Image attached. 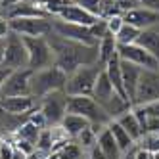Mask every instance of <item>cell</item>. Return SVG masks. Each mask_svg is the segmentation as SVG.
I'll use <instances>...</instances> for the list:
<instances>
[{
	"label": "cell",
	"instance_id": "1",
	"mask_svg": "<svg viewBox=\"0 0 159 159\" xmlns=\"http://www.w3.org/2000/svg\"><path fill=\"white\" fill-rule=\"evenodd\" d=\"M46 39H48L50 46L54 50V56H56L54 65H58L67 75L73 73L81 65H88V63L98 61V46H86V44L63 39L60 35H56L54 31L50 35H46Z\"/></svg>",
	"mask_w": 159,
	"mask_h": 159
},
{
	"label": "cell",
	"instance_id": "2",
	"mask_svg": "<svg viewBox=\"0 0 159 159\" xmlns=\"http://www.w3.org/2000/svg\"><path fill=\"white\" fill-rule=\"evenodd\" d=\"M104 71V65L100 61L77 67L73 73L67 75V83L63 86L67 96H92L98 75Z\"/></svg>",
	"mask_w": 159,
	"mask_h": 159
},
{
	"label": "cell",
	"instance_id": "3",
	"mask_svg": "<svg viewBox=\"0 0 159 159\" xmlns=\"http://www.w3.org/2000/svg\"><path fill=\"white\" fill-rule=\"evenodd\" d=\"M65 83H67V73L61 71L58 65L33 71V75H31V96L40 100L50 92L63 90Z\"/></svg>",
	"mask_w": 159,
	"mask_h": 159
},
{
	"label": "cell",
	"instance_id": "4",
	"mask_svg": "<svg viewBox=\"0 0 159 159\" xmlns=\"http://www.w3.org/2000/svg\"><path fill=\"white\" fill-rule=\"evenodd\" d=\"M67 113L84 117L92 127H107L113 121L92 96H67Z\"/></svg>",
	"mask_w": 159,
	"mask_h": 159
},
{
	"label": "cell",
	"instance_id": "5",
	"mask_svg": "<svg viewBox=\"0 0 159 159\" xmlns=\"http://www.w3.org/2000/svg\"><path fill=\"white\" fill-rule=\"evenodd\" d=\"M29 54V69L39 71L56 63V56L46 37H23Z\"/></svg>",
	"mask_w": 159,
	"mask_h": 159
},
{
	"label": "cell",
	"instance_id": "6",
	"mask_svg": "<svg viewBox=\"0 0 159 159\" xmlns=\"http://www.w3.org/2000/svg\"><path fill=\"white\" fill-rule=\"evenodd\" d=\"M37 107L44 115L48 127H58L63 121V117L67 115V94H65V90H56V92L46 94L44 98L39 100Z\"/></svg>",
	"mask_w": 159,
	"mask_h": 159
},
{
	"label": "cell",
	"instance_id": "7",
	"mask_svg": "<svg viewBox=\"0 0 159 159\" xmlns=\"http://www.w3.org/2000/svg\"><path fill=\"white\" fill-rule=\"evenodd\" d=\"M6 69L16 71V69H27L29 67V54H27V44L25 39L17 33H8L6 37V54H4V65Z\"/></svg>",
	"mask_w": 159,
	"mask_h": 159
},
{
	"label": "cell",
	"instance_id": "8",
	"mask_svg": "<svg viewBox=\"0 0 159 159\" xmlns=\"http://www.w3.org/2000/svg\"><path fill=\"white\" fill-rule=\"evenodd\" d=\"M52 19L54 17H19L8 19L12 33L21 37H46L52 33Z\"/></svg>",
	"mask_w": 159,
	"mask_h": 159
},
{
	"label": "cell",
	"instance_id": "9",
	"mask_svg": "<svg viewBox=\"0 0 159 159\" xmlns=\"http://www.w3.org/2000/svg\"><path fill=\"white\" fill-rule=\"evenodd\" d=\"M52 31L56 35H60L63 39H69L75 42L86 44V46H98V39L94 37L92 27H83V25H73V23H65V21L54 17L52 19Z\"/></svg>",
	"mask_w": 159,
	"mask_h": 159
},
{
	"label": "cell",
	"instance_id": "10",
	"mask_svg": "<svg viewBox=\"0 0 159 159\" xmlns=\"http://www.w3.org/2000/svg\"><path fill=\"white\" fill-rule=\"evenodd\" d=\"M31 75H33V69H29V67L10 71L2 88H0V98L31 96Z\"/></svg>",
	"mask_w": 159,
	"mask_h": 159
},
{
	"label": "cell",
	"instance_id": "11",
	"mask_svg": "<svg viewBox=\"0 0 159 159\" xmlns=\"http://www.w3.org/2000/svg\"><path fill=\"white\" fill-rule=\"evenodd\" d=\"M153 102H159V71L144 69L140 75L132 106H148Z\"/></svg>",
	"mask_w": 159,
	"mask_h": 159
},
{
	"label": "cell",
	"instance_id": "12",
	"mask_svg": "<svg viewBox=\"0 0 159 159\" xmlns=\"http://www.w3.org/2000/svg\"><path fill=\"white\" fill-rule=\"evenodd\" d=\"M117 56H119V60L134 63V65L142 67V69L159 71V61L153 58L150 52H146L142 46H138L136 42L134 44H119V46H117Z\"/></svg>",
	"mask_w": 159,
	"mask_h": 159
},
{
	"label": "cell",
	"instance_id": "13",
	"mask_svg": "<svg viewBox=\"0 0 159 159\" xmlns=\"http://www.w3.org/2000/svg\"><path fill=\"white\" fill-rule=\"evenodd\" d=\"M4 19H19V17H52L40 4L31 2V0H14L8 4Z\"/></svg>",
	"mask_w": 159,
	"mask_h": 159
},
{
	"label": "cell",
	"instance_id": "14",
	"mask_svg": "<svg viewBox=\"0 0 159 159\" xmlns=\"http://www.w3.org/2000/svg\"><path fill=\"white\" fill-rule=\"evenodd\" d=\"M123 21L129 23V25H134L136 29H140V31L153 29L159 23V12L150 10V8H144V6H138L134 10L125 12L123 14Z\"/></svg>",
	"mask_w": 159,
	"mask_h": 159
},
{
	"label": "cell",
	"instance_id": "15",
	"mask_svg": "<svg viewBox=\"0 0 159 159\" xmlns=\"http://www.w3.org/2000/svg\"><path fill=\"white\" fill-rule=\"evenodd\" d=\"M56 17L65 21V23L83 25V27H92V25H96L98 21H100V17L92 16L90 12H86V10H83L81 6H77V4H69L67 8H63Z\"/></svg>",
	"mask_w": 159,
	"mask_h": 159
},
{
	"label": "cell",
	"instance_id": "16",
	"mask_svg": "<svg viewBox=\"0 0 159 159\" xmlns=\"http://www.w3.org/2000/svg\"><path fill=\"white\" fill-rule=\"evenodd\" d=\"M39 100L33 96H12V98H0V109L16 115H29L33 109H37Z\"/></svg>",
	"mask_w": 159,
	"mask_h": 159
},
{
	"label": "cell",
	"instance_id": "17",
	"mask_svg": "<svg viewBox=\"0 0 159 159\" xmlns=\"http://www.w3.org/2000/svg\"><path fill=\"white\" fill-rule=\"evenodd\" d=\"M142 67L129 63V61H123L121 60V73H123V84H125V92H127V98L130 104H134V94H136V88H138V81H140V75H142Z\"/></svg>",
	"mask_w": 159,
	"mask_h": 159
},
{
	"label": "cell",
	"instance_id": "18",
	"mask_svg": "<svg viewBox=\"0 0 159 159\" xmlns=\"http://www.w3.org/2000/svg\"><path fill=\"white\" fill-rule=\"evenodd\" d=\"M98 150L104 153L106 159H121L123 153L119 150V146L115 142V138H113V134L109 130V127H104L100 132H98Z\"/></svg>",
	"mask_w": 159,
	"mask_h": 159
},
{
	"label": "cell",
	"instance_id": "19",
	"mask_svg": "<svg viewBox=\"0 0 159 159\" xmlns=\"http://www.w3.org/2000/svg\"><path fill=\"white\" fill-rule=\"evenodd\" d=\"M104 71L109 79V83L113 84V88H115V92L119 96H123L125 100H129L127 98V92H125V84H123V73H121V60H119V56H113V58L104 65Z\"/></svg>",
	"mask_w": 159,
	"mask_h": 159
},
{
	"label": "cell",
	"instance_id": "20",
	"mask_svg": "<svg viewBox=\"0 0 159 159\" xmlns=\"http://www.w3.org/2000/svg\"><path fill=\"white\" fill-rule=\"evenodd\" d=\"M115 94H117V92H115V88H113V84L109 83L106 71H102V73L98 75V79H96V84H94V90H92V98L98 102L102 107H104Z\"/></svg>",
	"mask_w": 159,
	"mask_h": 159
},
{
	"label": "cell",
	"instance_id": "21",
	"mask_svg": "<svg viewBox=\"0 0 159 159\" xmlns=\"http://www.w3.org/2000/svg\"><path fill=\"white\" fill-rule=\"evenodd\" d=\"M60 127H61V130L67 134V138H69V140H75L84 129L90 127V123H88L84 117H81V115H75V113H67V115L63 117V121L60 123Z\"/></svg>",
	"mask_w": 159,
	"mask_h": 159
},
{
	"label": "cell",
	"instance_id": "22",
	"mask_svg": "<svg viewBox=\"0 0 159 159\" xmlns=\"http://www.w3.org/2000/svg\"><path fill=\"white\" fill-rule=\"evenodd\" d=\"M121 127L129 132V136L138 144L142 138H144V130H142V127H140V123H138V119H136V115H134V111H132V107L127 111V113H123V115H119L117 119H115Z\"/></svg>",
	"mask_w": 159,
	"mask_h": 159
},
{
	"label": "cell",
	"instance_id": "23",
	"mask_svg": "<svg viewBox=\"0 0 159 159\" xmlns=\"http://www.w3.org/2000/svg\"><path fill=\"white\" fill-rule=\"evenodd\" d=\"M117 39L115 35H111V33H106L104 37L100 39L98 42V61L102 65H106L113 56H117Z\"/></svg>",
	"mask_w": 159,
	"mask_h": 159
},
{
	"label": "cell",
	"instance_id": "24",
	"mask_svg": "<svg viewBox=\"0 0 159 159\" xmlns=\"http://www.w3.org/2000/svg\"><path fill=\"white\" fill-rule=\"evenodd\" d=\"M138 46H142L146 52H150L153 58L159 61V33L155 29H146L140 33L138 40H136Z\"/></svg>",
	"mask_w": 159,
	"mask_h": 159
},
{
	"label": "cell",
	"instance_id": "25",
	"mask_svg": "<svg viewBox=\"0 0 159 159\" xmlns=\"http://www.w3.org/2000/svg\"><path fill=\"white\" fill-rule=\"evenodd\" d=\"M107 127H109V130H111V134H113V138H115V142H117V146H119L121 153L130 152L132 148L136 146V142H134V140L130 138V136H129V132L125 130V129L121 127V125H119L115 119H113V121L107 125Z\"/></svg>",
	"mask_w": 159,
	"mask_h": 159
},
{
	"label": "cell",
	"instance_id": "26",
	"mask_svg": "<svg viewBox=\"0 0 159 159\" xmlns=\"http://www.w3.org/2000/svg\"><path fill=\"white\" fill-rule=\"evenodd\" d=\"M40 127H37L35 123H31L29 119L21 125V127L17 129V132L14 134V140H21V142H27L31 146L37 148V142H39V136H40Z\"/></svg>",
	"mask_w": 159,
	"mask_h": 159
},
{
	"label": "cell",
	"instance_id": "27",
	"mask_svg": "<svg viewBox=\"0 0 159 159\" xmlns=\"http://www.w3.org/2000/svg\"><path fill=\"white\" fill-rule=\"evenodd\" d=\"M75 142L81 146V150L83 152H92L94 148L98 146V134L94 132V129H92V125H90L88 129H84L81 134L75 138Z\"/></svg>",
	"mask_w": 159,
	"mask_h": 159
},
{
	"label": "cell",
	"instance_id": "28",
	"mask_svg": "<svg viewBox=\"0 0 159 159\" xmlns=\"http://www.w3.org/2000/svg\"><path fill=\"white\" fill-rule=\"evenodd\" d=\"M140 29H136L134 25H129V23H123V27L119 29V33L115 35L117 39V44H134L140 37Z\"/></svg>",
	"mask_w": 159,
	"mask_h": 159
},
{
	"label": "cell",
	"instance_id": "29",
	"mask_svg": "<svg viewBox=\"0 0 159 159\" xmlns=\"http://www.w3.org/2000/svg\"><path fill=\"white\" fill-rule=\"evenodd\" d=\"M73 4L81 6L83 10H86V12H90L92 16L100 17L102 19V14H104V2L106 0H71Z\"/></svg>",
	"mask_w": 159,
	"mask_h": 159
},
{
	"label": "cell",
	"instance_id": "30",
	"mask_svg": "<svg viewBox=\"0 0 159 159\" xmlns=\"http://www.w3.org/2000/svg\"><path fill=\"white\" fill-rule=\"evenodd\" d=\"M84 152L81 150V146H79L77 142H65L63 144V148H60L58 150V155H60V159H81V155H83Z\"/></svg>",
	"mask_w": 159,
	"mask_h": 159
},
{
	"label": "cell",
	"instance_id": "31",
	"mask_svg": "<svg viewBox=\"0 0 159 159\" xmlns=\"http://www.w3.org/2000/svg\"><path fill=\"white\" fill-rule=\"evenodd\" d=\"M16 152V146L14 140H8V138H0V159H12Z\"/></svg>",
	"mask_w": 159,
	"mask_h": 159
},
{
	"label": "cell",
	"instance_id": "32",
	"mask_svg": "<svg viewBox=\"0 0 159 159\" xmlns=\"http://www.w3.org/2000/svg\"><path fill=\"white\" fill-rule=\"evenodd\" d=\"M140 142H144L142 148H146L148 152H152V153L159 152V134H146Z\"/></svg>",
	"mask_w": 159,
	"mask_h": 159
},
{
	"label": "cell",
	"instance_id": "33",
	"mask_svg": "<svg viewBox=\"0 0 159 159\" xmlns=\"http://www.w3.org/2000/svg\"><path fill=\"white\" fill-rule=\"evenodd\" d=\"M123 16H111L106 19V25H107V33H111V35H117L119 29L123 27Z\"/></svg>",
	"mask_w": 159,
	"mask_h": 159
},
{
	"label": "cell",
	"instance_id": "34",
	"mask_svg": "<svg viewBox=\"0 0 159 159\" xmlns=\"http://www.w3.org/2000/svg\"><path fill=\"white\" fill-rule=\"evenodd\" d=\"M132 159H153V153L152 152H148L146 148H138V150H136L134 148V152H132Z\"/></svg>",
	"mask_w": 159,
	"mask_h": 159
},
{
	"label": "cell",
	"instance_id": "35",
	"mask_svg": "<svg viewBox=\"0 0 159 159\" xmlns=\"http://www.w3.org/2000/svg\"><path fill=\"white\" fill-rule=\"evenodd\" d=\"M146 111H148V115L150 117H159V102H153V104H148L144 106Z\"/></svg>",
	"mask_w": 159,
	"mask_h": 159
},
{
	"label": "cell",
	"instance_id": "36",
	"mask_svg": "<svg viewBox=\"0 0 159 159\" xmlns=\"http://www.w3.org/2000/svg\"><path fill=\"white\" fill-rule=\"evenodd\" d=\"M140 6L144 8H150V10H155V12H159V0H138Z\"/></svg>",
	"mask_w": 159,
	"mask_h": 159
},
{
	"label": "cell",
	"instance_id": "37",
	"mask_svg": "<svg viewBox=\"0 0 159 159\" xmlns=\"http://www.w3.org/2000/svg\"><path fill=\"white\" fill-rule=\"evenodd\" d=\"M8 33H10V25H8V19H0V39H4L8 37Z\"/></svg>",
	"mask_w": 159,
	"mask_h": 159
},
{
	"label": "cell",
	"instance_id": "38",
	"mask_svg": "<svg viewBox=\"0 0 159 159\" xmlns=\"http://www.w3.org/2000/svg\"><path fill=\"white\" fill-rule=\"evenodd\" d=\"M4 54H6V37L0 39V67L4 65Z\"/></svg>",
	"mask_w": 159,
	"mask_h": 159
},
{
	"label": "cell",
	"instance_id": "39",
	"mask_svg": "<svg viewBox=\"0 0 159 159\" xmlns=\"http://www.w3.org/2000/svg\"><path fill=\"white\" fill-rule=\"evenodd\" d=\"M48 153H44V152H40V150H35L31 155H27V159H44Z\"/></svg>",
	"mask_w": 159,
	"mask_h": 159
},
{
	"label": "cell",
	"instance_id": "40",
	"mask_svg": "<svg viewBox=\"0 0 159 159\" xmlns=\"http://www.w3.org/2000/svg\"><path fill=\"white\" fill-rule=\"evenodd\" d=\"M8 73H10V69H6V67H0V88H2V84H4V81H6Z\"/></svg>",
	"mask_w": 159,
	"mask_h": 159
},
{
	"label": "cell",
	"instance_id": "41",
	"mask_svg": "<svg viewBox=\"0 0 159 159\" xmlns=\"http://www.w3.org/2000/svg\"><path fill=\"white\" fill-rule=\"evenodd\" d=\"M12 159H27V155H25L23 152H19V150H16V152H14V157H12Z\"/></svg>",
	"mask_w": 159,
	"mask_h": 159
},
{
	"label": "cell",
	"instance_id": "42",
	"mask_svg": "<svg viewBox=\"0 0 159 159\" xmlns=\"http://www.w3.org/2000/svg\"><path fill=\"white\" fill-rule=\"evenodd\" d=\"M44 159H60V155H58V152H52V153H48Z\"/></svg>",
	"mask_w": 159,
	"mask_h": 159
},
{
	"label": "cell",
	"instance_id": "43",
	"mask_svg": "<svg viewBox=\"0 0 159 159\" xmlns=\"http://www.w3.org/2000/svg\"><path fill=\"white\" fill-rule=\"evenodd\" d=\"M153 29H155V31H157V33H159V23H157V25H155V27H153Z\"/></svg>",
	"mask_w": 159,
	"mask_h": 159
},
{
	"label": "cell",
	"instance_id": "44",
	"mask_svg": "<svg viewBox=\"0 0 159 159\" xmlns=\"http://www.w3.org/2000/svg\"><path fill=\"white\" fill-rule=\"evenodd\" d=\"M0 19H2V16H0Z\"/></svg>",
	"mask_w": 159,
	"mask_h": 159
},
{
	"label": "cell",
	"instance_id": "45",
	"mask_svg": "<svg viewBox=\"0 0 159 159\" xmlns=\"http://www.w3.org/2000/svg\"><path fill=\"white\" fill-rule=\"evenodd\" d=\"M134 148H136V146H134ZM132 152H134V150H132Z\"/></svg>",
	"mask_w": 159,
	"mask_h": 159
}]
</instances>
